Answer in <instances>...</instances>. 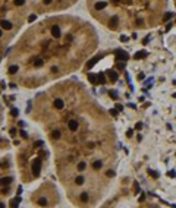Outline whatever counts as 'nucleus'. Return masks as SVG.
Listing matches in <instances>:
<instances>
[{
    "label": "nucleus",
    "mask_w": 176,
    "mask_h": 208,
    "mask_svg": "<svg viewBox=\"0 0 176 208\" xmlns=\"http://www.w3.org/2000/svg\"><path fill=\"white\" fill-rule=\"evenodd\" d=\"M40 170H41V160L37 158V160L32 163V175L35 177H38L40 176Z\"/></svg>",
    "instance_id": "1"
},
{
    "label": "nucleus",
    "mask_w": 176,
    "mask_h": 208,
    "mask_svg": "<svg viewBox=\"0 0 176 208\" xmlns=\"http://www.w3.org/2000/svg\"><path fill=\"white\" fill-rule=\"evenodd\" d=\"M88 199H90V195H88V192L81 193V201H82V202H88Z\"/></svg>",
    "instance_id": "8"
},
{
    "label": "nucleus",
    "mask_w": 176,
    "mask_h": 208,
    "mask_svg": "<svg viewBox=\"0 0 176 208\" xmlns=\"http://www.w3.org/2000/svg\"><path fill=\"white\" fill-rule=\"evenodd\" d=\"M84 182H85V179H84V177L82 176H76L75 177V183H76V185H84Z\"/></svg>",
    "instance_id": "9"
},
{
    "label": "nucleus",
    "mask_w": 176,
    "mask_h": 208,
    "mask_svg": "<svg viewBox=\"0 0 176 208\" xmlns=\"http://www.w3.org/2000/svg\"><path fill=\"white\" fill-rule=\"evenodd\" d=\"M10 182H12V177H1V179H0V183H1V185L10 183Z\"/></svg>",
    "instance_id": "10"
},
{
    "label": "nucleus",
    "mask_w": 176,
    "mask_h": 208,
    "mask_svg": "<svg viewBox=\"0 0 176 208\" xmlns=\"http://www.w3.org/2000/svg\"><path fill=\"white\" fill-rule=\"evenodd\" d=\"M106 175H107V177H113V176H114V172H113V170H109Z\"/></svg>",
    "instance_id": "17"
},
{
    "label": "nucleus",
    "mask_w": 176,
    "mask_h": 208,
    "mask_svg": "<svg viewBox=\"0 0 176 208\" xmlns=\"http://www.w3.org/2000/svg\"><path fill=\"white\" fill-rule=\"evenodd\" d=\"M12 116H18V110H16V109L12 110Z\"/></svg>",
    "instance_id": "21"
},
{
    "label": "nucleus",
    "mask_w": 176,
    "mask_h": 208,
    "mask_svg": "<svg viewBox=\"0 0 176 208\" xmlns=\"http://www.w3.org/2000/svg\"><path fill=\"white\" fill-rule=\"evenodd\" d=\"M106 6H107V1L98 0V1H96V4H94V9L96 10H103V9H106Z\"/></svg>",
    "instance_id": "5"
},
{
    "label": "nucleus",
    "mask_w": 176,
    "mask_h": 208,
    "mask_svg": "<svg viewBox=\"0 0 176 208\" xmlns=\"http://www.w3.org/2000/svg\"><path fill=\"white\" fill-rule=\"evenodd\" d=\"M0 27H1V30H6V31H10V30L13 28L12 22H9V21H6V19H1V21H0Z\"/></svg>",
    "instance_id": "3"
},
{
    "label": "nucleus",
    "mask_w": 176,
    "mask_h": 208,
    "mask_svg": "<svg viewBox=\"0 0 176 208\" xmlns=\"http://www.w3.org/2000/svg\"><path fill=\"white\" fill-rule=\"evenodd\" d=\"M98 82H100V84H106V78H104V75H103V73H100V75H98Z\"/></svg>",
    "instance_id": "14"
},
{
    "label": "nucleus",
    "mask_w": 176,
    "mask_h": 208,
    "mask_svg": "<svg viewBox=\"0 0 176 208\" xmlns=\"http://www.w3.org/2000/svg\"><path fill=\"white\" fill-rule=\"evenodd\" d=\"M148 173H150V175H151V176H153V177H157V173H154V172H151V170H150Z\"/></svg>",
    "instance_id": "22"
},
{
    "label": "nucleus",
    "mask_w": 176,
    "mask_h": 208,
    "mask_svg": "<svg viewBox=\"0 0 176 208\" xmlns=\"http://www.w3.org/2000/svg\"><path fill=\"white\" fill-rule=\"evenodd\" d=\"M88 79H90L91 84H97V76L96 75H91V73H90V75H88Z\"/></svg>",
    "instance_id": "11"
},
{
    "label": "nucleus",
    "mask_w": 176,
    "mask_h": 208,
    "mask_svg": "<svg viewBox=\"0 0 176 208\" xmlns=\"http://www.w3.org/2000/svg\"><path fill=\"white\" fill-rule=\"evenodd\" d=\"M16 204H19V199H13V201L10 202V205H12V207H15Z\"/></svg>",
    "instance_id": "18"
},
{
    "label": "nucleus",
    "mask_w": 176,
    "mask_h": 208,
    "mask_svg": "<svg viewBox=\"0 0 176 208\" xmlns=\"http://www.w3.org/2000/svg\"><path fill=\"white\" fill-rule=\"evenodd\" d=\"M145 56H147V51H140V53H137V54L134 56V59L138 60V59H142V57H145Z\"/></svg>",
    "instance_id": "7"
},
{
    "label": "nucleus",
    "mask_w": 176,
    "mask_h": 208,
    "mask_svg": "<svg viewBox=\"0 0 176 208\" xmlns=\"http://www.w3.org/2000/svg\"><path fill=\"white\" fill-rule=\"evenodd\" d=\"M38 204H40V205H46L47 202H46V199L43 198V199H40V201H38Z\"/></svg>",
    "instance_id": "19"
},
{
    "label": "nucleus",
    "mask_w": 176,
    "mask_h": 208,
    "mask_svg": "<svg viewBox=\"0 0 176 208\" xmlns=\"http://www.w3.org/2000/svg\"><path fill=\"white\" fill-rule=\"evenodd\" d=\"M101 167H103V163H101V161H96V163H94V169H96V170H100Z\"/></svg>",
    "instance_id": "13"
},
{
    "label": "nucleus",
    "mask_w": 176,
    "mask_h": 208,
    "mask_svg": "<svg viewBox=\"0 0 176 208\" xmlns=\"http://www.w3.org/2000/svg\"><path fill=\"white\" fill-rule=\"evenodd\" d=\"M27 3V0H15V4L16 6H24Z\"/></svg>",
    "instance_id": "15"
},
{
    "label": "nucleus",
    "mask_w": 176,
    "mask_h": 208,
    "mask_svg": "<svg viewBox=\"0 0 176 208\" xmlns=\"http://www.w3.org/2000/svg\"><path fill=\"white\" fill-rule=\"evenodd\" d=\"M68 128H69L70 132H76V130L79 129V122L75 120V119H69V120H68Z\"/></svg>",
    "instance_id": "2"
},
{
    "label": "nucleus",
    "mask_w": 176,
    "mask_h": 208,
    "mask_svg": "<svg viewBox=\"0 0 176 208\" xmlns=\"http://www.w3.org/2000/svg\"><path fill=\"white\" fill-rule=\"evenodd\" d=\"M113 114V116H116V114H117V110H112V112H110Z\"/></svg>",
    "instance_id": "24"
},
{
    "label": "nucleus",
    "mask_w": 176,
    "mask_h": 208,
    "mask_svg": "<svg viewBox=\"0 0 176 208\" xmlns=\"http://www.w3.org/2000/svg\"><path fill=\"white\" fill-rule=\"evenodd\" d=\"M53 107H54L56 110H62V109L65 107V101L62 100V98H56L54 103H53Z\"/></svg>",
    "instance_id": "4"
},
{
    "label": "nucleus",
    "mask_w": 176,
    "mask_h": 208,
    "mask_svg": "<svg viewBox=\"0 0 176 208\" xmlns=\"http://www.w3.org/2000/svg\"><path fill=\"white\" fill-rule=\"evenodd\" d=\"M16 72H19V66H18V64H13V66L9 67V73H10V75H15Z\"/></svg>",
    "instance_id": "6"
},
{
    "label": "nucleus",
    "mask_w": 176,
    "mask_h": 208,
    "mask_svg": "<svg viewBox=\"0 0 176 208\" xmlns=\"http://www.w3.org/2000/svg\"><path fill=\"white\" fill-rule=\"evenodd\" d=\"M109 76H110V79H112L113 82H114V81H117V73H116V72H110V73H109Z\"/></svg>",
    "instance_id": "12"
},
{
    "label": "nucleus",
    "mask_w": 176,
    "mask_h": 208,
    "mask_svg": "<svg viewBox=\"0 0 176 208\" xmlns=\"http://www.w3.org/2000/svg\"><path fill=\"white\" fill-rule=\"evenodd\" d=\"M21 135H22L24 138H27V132H25V130H21Z\"/></svg>",
    "instance_id": "23"
},
{
    "label": "nucleus",
    "mask_w": 176,
    "mask_h": 208,
    "mask_svg": "<svg viewBox=\"0 0 176 208\" xmlns=\"http://www.w3.org/2000/svg\"><path fill=\"white\" fill-rule=\"evenodd\" d=\"M120 41H123V43H126V41H128V37H125V35H122V37H120Z\"/></svg>",
    "instance_id": "20"
},
{
    "label": "nucleus",
    "mask_w": 176,
    "mask_h": 208,
    "mask_svg": "<svg viewBox=\"0 0 176 208\" xmlns=\"http://www.w3.org/2000/svg\"><path fill=\"white\" fill-rule=\"evenodd\" d=\"M173 16V13H166V15L163 16V21H167V19H170Z\"/></svg>",
    "instance_id": "16"
}]
</instances>
